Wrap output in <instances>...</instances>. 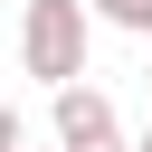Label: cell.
I'll list each match as a JSON object with an SVG mask.
<instances>
[{"label":"cell","instance_id":"6da1fadb","mask_svg":"<svg viewBox=\"0 0 152 152\" xmlns=\"http://www.w3.org/2000/svg\"><path fill=\"white\" fill-rule=\"evenodd\" d=\"M86 48H95V10H86V0H28V10H19V66H28L48 95L86 86Z\"/></svg>","mask_w":152,"mask_h":152},{"label":"cell","instance_id":"277c9868","mask_svg":"<svg viewBox=\"0 0 152 152\" xmlns=\"http://www.w3.org/2000/svg\"><path fill=\"white\" fill-rule=\"evenodd\" d=\"M0 152H28V124H19V104H0Z\"/></svg>","mask_w":152,"mask_h":152},{"label":"cell","instance_id":"3957f363","mask_svg":"<svg viewBox=\"0 0 152 152\" xmlns=\"http://www.w3.org/2000/svg\"><path fill=\"white\" fill-rule=\"evenodd\" d=\"M86 10H95L104 28H124V38H142V48H152V0H86Z\"/></svg>","mask_w":152,"mask_h":152},{"label":"cell","instance_id":"7a4b0ae2","mask_svg":"<svg viewBox=\"0 0 152 152\" xmlns=\"http://www.w3.org/2000/svg\"><path fill=\"white\" fill-rule=\"evenodd\" d=\"M48 124H57V152H95V142H124V124H114V95H104V86H66V95L48 104Z\"/></svg>","mask_w":152,"mask_h":152},{"label":"cell","instance_id":"52a82bcc","mask_svg":"<svg viewBox=\"0 0 152 152\" xmlns=\"http://www.w3.org/2000/svg\"><path fill=\"white\" fill-rule=\"evenodd\" d=\"M133 152H152V142H133Z\"/></svg>","mask_w":152,"mask_h":152},{"label":"cell","instance_id":"5b68a950","mask_svg":"<svg viewBox=\"0 0 152 152\" xmlns=\"http://www.w3.org/2000/svg\"><path fill=\"white\" fill-rule=\"evenodd\" d=\"M95 152H133V142H95Z\"/></svg>","mask_w":152,"mask_h":152},{"label":"cell","instance_id":"8992f818","mask_svg":"<svg viewBox=\"0 0 152 152\" xmlns=\"http://www.w3.org/2000/svg\"><path fill=\"white\" fill-rule=\"evenodd\" d=\"M142 76H152V48H142Z\"/></svg>","mask_w":152,"mask_h":152}]
</instances>
